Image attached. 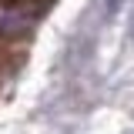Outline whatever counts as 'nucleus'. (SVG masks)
Here are the masks:
<instances>
[{
	"label": "nucleus",
	"mask_w": 134,
	"mask_h": 134,
	"mask_svg": "<svg viewBox=\"0 0 134 134\" xmlns=\"http://www.w3.org/2000/svg\"><path fill=\"white\" fill-rule=\"evenodd\" d=\"M131 37H134V24H131Z\"/></svg>",
	"instance_id": "nucleus-1"
}]
</instances>
